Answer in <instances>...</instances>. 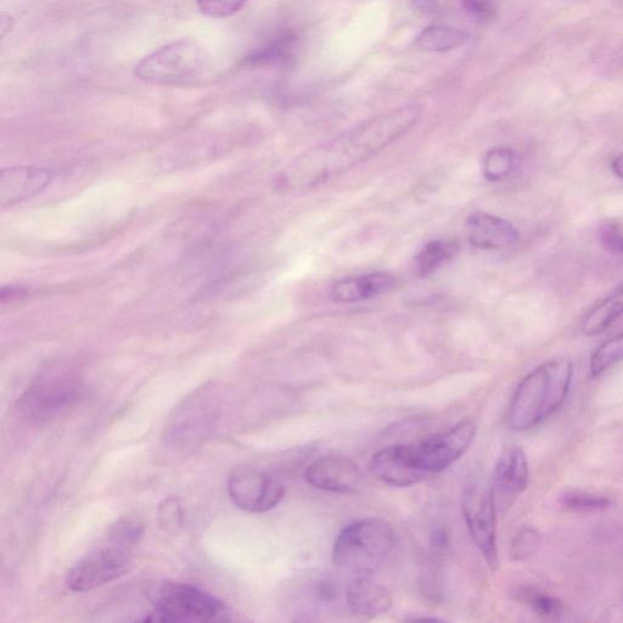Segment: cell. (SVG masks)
I'll use <instances>...</instances> for the list:
<instances>
[{
  "label": "cell",
  "instance_id": "obj_1",
  "mask_svg": "<svg viewBox=\"0 0 623 623\" xmlns=\"http://www.w3.org/2000/svg\"><path fill=\"white\" fill-rule=\"evenodd\" d=\"M422 116L420 106H403L373 117L352 131L319 145L285 173L290 188L310 189L367 162L412 129Z\"/></svg>",
  "mask_w": 623,
  "mask_h": 623
},
{
  "label": "cell",
  "instance_id": "obj_2",
  "mask_svg": "<svg viewBox=\"0 0 623 623\" xmlns=\"http://www.w3.org/2000/svg\"><path fill=\"white\" fill-rule=\"evenodd\" d=\"M574 376L570 359L558 358L541 364L521 381L508 411L509 428L524 432L546 422L568 398Z\"/></svg>",
  "mask_w": 623,
  "mask_h": 623
},
{
  "label": "cell",
  "instance_id": "obj_3",
  "mask_svg": "<svg viewBox=\"0 0 623 623\" xmlns=\"http://www.w3.org/2000/svg\"><path fill=\"white\" fill-rule=\"evenodd\" d=\"M395 546L396 533L387 521L363 519L347 526L336 538L333 561L356 574L375 572L389 560Z\"/></svg>",
  "mask_w": 623,
  "mask_h": 623
},
{
  "label": "cell",
  "instance_id": "obj_4",
  "mask_svg": "<svg viewBox=\"0 0 623 623\" xmlns=\"http://www.w3.org/2000/svg\"><path fill=\"white\" fill-rule=\"evenodd\" d=\"M211 58L193 41L173 42L156 50L136 66V76L160 86H194L210 77Z\"/></svg>",
  "mask_w": 623,
  "mask_h": 623
},
{
  "label": "cell",
  "instance_id": "obj_5",
  "mask_svg": "<svg viewBox=\"0 0 623 623\" xmlns=\"http://www.w3.org/2000/svg\"><path fill=\"white\" fill-rule=\"evenodd\" d=\"M82 395L80 376L69 369H54L39 375L18 401L21 417L35 426H47L64 418Z\"/></svg>",
  "mask_w": 623,
  "mask_h": 623
},
{
  "label": "cell",
  "instance_id": "obj_6",
  "mask_svg": "<svg viewBox=\"0 0 623 623\" xmlns=\"http://www.w3.org/2000/svg\"><path fill=\"white\" fill-rule=\"evenodd\" d=\"M222 600L185 583L167 582L157 589L153 609L143 622L194 623L228 620Z\"/></svg>",
  "mask_w": 623,
  "mask_h": 623
},
{
  "label": "cell",
  "instance_id": "obj_7",
  "mask_svg": "<svg viewBox=\"0 0 623 623\" xmlns=\"http://www.w3.org/2000/svg\"><path fill=\"white\" fill-rule=\"evenodd\" d=\"M221 402L211 389L198 390L179 403L164 429L166 445L177 451L199 447L212 435L220 419Z\"/></svg>",
  "mask_w": 623,
  "mask_h": 623
},
{
  "label": "cell",
  "instance_id": "obj_8",
  "mask_svg": "<svg viewBox=\"0 0 623 623\" xmlns=\"http://www.w3.org/2000/svg\"><path fill=\"white\" fill-rule=\"evenodd\" d=\"M228 493L233 503L248 513H267L283 501L285 485L271 471L241 465L228 477Z\"/></svg>",
  "mask_w": 623,
  "mask_h": 623
},
{
  "label": "cell",
  "instance_id": "obj_9",
  "mask_svg": "<svg viewBox=\"0 0 623 623\" xmlns=\"http://www.w3.org/2000/svg\"><path fill=\"white\" fill-rule=\"evenodd\" d=\"M462 509L465 523L476 547L484 555L488 566L492 570H497L499 566L496 538L497 508L491 485H485L479 480L471 481L464 488Z\"/></svg>",
  "mask_w": 623,
  "mask_h": 623
},
{
  "label": "cell",
  "instance_id": "obj_10",
  "mask_svg": "<svg viewBox=\"0 0 623 623\" xmlns=\"http://www.w3.org/2000/svg\"><path fill=\"white\" fill-rule=\"evenodd\" d=\"M131 566L128 548L114 544L87 555L69 571L66 586L75 593L93 591L126 575Z\"/></svg>",
  "mask_w": 623,
  "mask_h": 623
},
{
  "label": "cell",
  "instance_id": "obj_11",
  "mask_svg": "<svg viewBox=\"0 0 623 623\" xmlns=\"http://www.w3.org/2000/svg\"><path fill=\"white\" fill-rule=\"evenodd\" d=\"M476 434L473 420L465 419L453 428L414 445L420 467L426 474L441 473L468 451Z\"/></svg>",
  "mask_w": 623,
  "mask_h": 623
},
{
  "label": "cell",
  "instance_id": "obj_12",
  "mask_svg": "<svg viewBox=\"0 0 623 623\" xmlns=\"http://www.w3.org/2000/svg\"><path fill=\"white\" fill-rule=\"evenodd\" d=\"M369 471L376 480L394 487H411L428 476L420 467L414 445L381 449L370 460Z\"/></svg>",
  "mask_w": 623,
  "mask_h": 623
},
{
  "label": "cell",
  "instance_id": "obj_13",
  "mask_svg": "<svg viewBox=\"0 0 623 623\" xmlns=\"http://www.w3.org/2000/svg\"><path fill=\"white\" fill-rule=\"evenodd\" d=\"M529 485V462L524 449L512 446L498 459L491 481L497 512H504L518 501Z\"/></svg>",
  "mask_w": 623,
  "mask_h": 623
},
{
  "label": "cell",
  "instance_id": "obj_14",
  "mask_svg": "<svg viewBox=\"0 0 623 623\" xmlns=\"http://www.w3.org/2000/svg\"><path fill=\"white\" fill-rule=\"evenodd\" d=\"M305 479L317 490L349 495L361 486L363 475L353 460L327 456L314 460L306 470Z\"/></svg>",
  "mask_w": 623,
  "mask_h": 623
},
{
  "label": "cell",
  "instance_id": "obj_15",
  "mask_svg": "<svg viewBox=\"0 0 623 623\" xmlns=\"http://www.w3.org/2000/svg\"><path fill=\"white\" fill-rule=\"evenodd\" d=\"M53 175L46 168L15 166L0 173V205L19 204L43 192L52 182Z\"/></svg>",
  "mask_w": 623,
  "mask_h": 623
},
{
  "label": "cell",
  "instance_id": "obj_16",
  "mask_svg": "<svg viewBox=\"0 0 623 623\" xmlns=\"http://www.w3.org/2000/svg\"><path fill=\"white\" fill-rule=\"evenodd\" d=\"M346 602L353 614L363 617L383 615L392 606V593L374 572L357 574L346 588Z\"/></svg>",
  "mask_w": 623,
  "mask_h": 623
},
{
  "label": "cell",
  "instance_id": "obj_17",
  "mask_svg": "<svg viewBox=\"0 0 623 623\" xmlns=\"http://www.w3.org/2000/svg\"><path fill=\"white\" fill-rule=\"evenodd\" d=\"M467 235L469 243L481 250H504L512 248L518 241V230L504 218L486 212H474L468 217Z\"/></svg>",
  "mask_w": 623,
  "mask_h": 623
},
{
  "label": "cell",
  "instance_id": "obj_18",
  "mask_svg": "<svg viewBox=\"0 0 623 623\" xmlns=\"http://www.w3.org/2000/svg\"><path fill=\"white\" fill-rule=\"evenodd\" d=\"M396 279L389 273H368L338 280L331 286L330 296L338 303H355L389 294Z\"/></svg>",
  "mask_w": 623,
  "mask_h": 623
},
{
  "label": "cell",
  "instance_id": "obj_19",
  "mask_svg": "<svg viewBox=\"0 0 623 623\" xmlns=\"http://www.w3.org/2000/svg\"><path fill=\"white\" fill-rule=\"evenodd\" d=\"M468 41L467 32L454 27L432 25L419 33L414 44L424 52L447 53L464 46Z\"/></svg>",
  "mask_w": 623,
  "mask_h": 623
},
{
  "label": "cell",
  "instance_id": "obj_20",
  "mask_svg": "<svg viewBox=\"0 0 623 623\" xmlns=\"http://www.w3.org/2000/svg\"><path fill=\"white\" fill-rule=\"evenodd\" d=\"M623 314V283L613 294L593 307L582 322V333L594 336L603 333Z\"/></svg>",
  "mask_w": 623,
  "mask_h": 623
},
{
  "label": "cell",
  "instance_id": "obj_21",
  "mask_svg": "<svg viewBox=\"0 0 623 623\" xmlns=\"http://www.w3.org/2000/svg\"><path fill=\"white\" fill-rule=\"evenodd\" d=\"M459 246L452 240H432L420 250L414 261L418 277H426L457 255Z\"/></svg>",
  "mask_w": 623,
  "mask_h": 623
},
{
  "label": "cell",
  "instance_id": "obj_22",
  "mask_svg": "<svg viewBox=\"0 0 623 623\" xmlns=\"http://www.w3.org/2000/svg\"><path fill=\"white\" fill-rule=\"evenodd\" d=\"M514 166V151L509 148H496L486 154L482 171L487 181L499 182L512 173Z\"/></svg>",
  "mask_w": 623,
  "mask_h": 623
},
{
  "label": "cell",
  "instance_id": "obj_23",
  "mask_svg": "<svg viewBox=\"0 0 623 623\" xmlns=\"http://www.w3.org/2000/svg\"><path fill=\"white\" fill-rule=\"evenodd\" d=\"M623 361V334L616 335L593 353L591 358V374L593 378L604 374L606 370Z\"/></svg>",
  "mask_w": 623,
  "mask_h": 623
},
{
  "label": "cell",
  "instance_id": "obj_24",
  "mask_svg": "<svg viewBox=\"0 0 623 623\" xmlns=\"http://www.w3.org/2000/svg\"><path fill=\"white\" fill-rule=\"evenodd\" d=\"M518 597L524 603L530 605L533 613L543 617V619L557 620L563 614V603L557 598L530 591V589H524V591L519 592Z\"/></svg>",
  "mask_w": 623,
  "mask_h": 623
},
{
  "label": "cell",
  "instance_id": "obj_25",
  "mask_svg": "<svg viewBox=\"0 0 623 623\" xmlns=\"http://www.w3.org/2000/svg\"><path fill=\"white\" fill-rule=\"evenodd\" d=\"M561 507L576 512H596L609 507L610 499L588 492L571 491L560 497Z\"/></svg>",
  "mask_w": 623,
  "mask_h": 623
},
{
  "label": "cell",
  "instance_id": "obj_26",
  "mask_svg": "<svg viewBox=\"0 0 623 623\" xmlns=\"http://www.w3.org/2000/svg\"><path fill=\"white\" fill-rule=\"evenodd\" d=\"M144 533V525L138 520L122 519L111 527L110 541L119 546L129 548L138 543Z\"/></svg>",
  "mask_w": 623,
  "mask_h": 623
},
{
  "label": "cell",
  "instance_id": "obj_27",
  "mask_svg": "<svg viewBox=\"0 0 623 623\" xmlns=\"http://www.w3.org/2000/svg\"><path fill=\"white\" fill-rule=\"evenodd\" d=\"M183 509L175 497L164 499L159 505V524L168 535H176L183 526Z\"/></svg>",
  "mask_w": 623,
  "mask_h": 623
},
{
  "label": "cell",
  "instance_id": "obj_28",
  "mask_svg": "<svg viewBox=\"0 0 623 623\" xmlns=\"http://www.w3.org/2000/svg\"><path fill=\"white\" fill-rule=\"evenodd\" d=\"M541 544V536L537 530L524 527L516 533L512 543V555L515 560H525L536 553Z\"/></svg>",
  "mask_w": 623,
  "mask_h": 623
},
{
  "label": "cell",
  "instance_id": "obj_29",
  "mask_svg": "<svg viewBox=\"0 0 623 623\" xmlns=\"http://www.w3.org/2000/svg\"><path fill=\"white\" fill-rule=\"evenodd\" d=\"M246 0H196L202 14L210 18L223 19L238 13Z\"/></svg>",
  "mask_w": 623,
  "mask_h": 623
},
{
  "label": "cell",
  "instance_id": "obj_30",
  "mask_svg": "<svg viewBox=\"0 0 623 623\" xmlns=\"http://www.w3.org/2000/svg\"><path fill=\"white\" fill-rule=\"evenodd\" d=\"M294 37L283 36L272 42L269 46L258 50V52L252 56L254 63H268V61H277L288 58L294 48Z\"/></svg>",
  "mask_w": 623,
  "mask_h": 623
},
{
  "label": "cell",
  "instance_id": "obj_31",
  "mask_svg": "<svg viewBox=\"0 0 623 623\" xmlns=\"http://www.w3.org/2000/svg\"><path fill=\"white\" fill-rule=\"evenodd\" d=\"M463 7L471 19L481 24L492 21L497 14V0H463Z\"/></svg>",
  "mask_w": 623,
  "mask_h": 623
},
{
  "label": "cell",
  "instance_id": "obj_32",
  "mask_svg": "<svg viewBox=\"0 0 623 623\" xmlns=\"http://www.w3.org/2000/svg\"><path fill=\"white\" fill-rule=\"evenodd\" d=\"M600 245L613 255H623V232L614 224H604L599 230Z\"/></svg>",
  "mask_w": 623,
  "mask_h": 623
},
{
  "label": "cell",
  "instance_id": "obj_33",
  "mask_svg": "<svg viewBox=\"0 0 623 623\" xmlns=\"http://www.w3.org/2000/svg\"><path fill=\"white\" fill-rule=\"evenodd\" d=\"M413 8L419 13L434 14L440 9L439 0H412Z\"/></svg>",
  "mask_w": 623,
  "mask_h": 623
},
{
  "label": "cell",
  "instance_id": "obj_34",
  "mask_svg": "<svg viewBox=\"0 0 623 623\" xmlns=\"http://www.w3.org/2000/svg\"><path fill=\"white\" fill-rule=\"evenodd\" d=\"M611 168H613L614 175L623 181V154L616 157Z\"/></svg>",
  "mask_w": 623,
  "mask_h": 623
},
{
  "label": "cell",
  "instance_id": "obj_35",
  "mask_svg": "<svg viewBox=\"0 0 623 623\" xmlns=\"http://www.w3.org/2000/svg\"><path fill=\"white\" fill-rule=\"evenodd\" d=\"M14 27V20L10 15L2 16V36L5 37L7 32L11 31V28Z\"/></svg>",
  "mask_w": 623,
  "mask_h": 623
}]
</instances>
